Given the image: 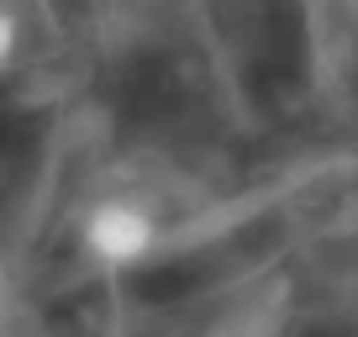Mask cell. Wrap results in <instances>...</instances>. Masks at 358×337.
<instances>
[{
	"label": "cell",
	"mask_w": 358,
	"mask_h": 337,
	"mask_svg": "<svg viewBox=\"0 0 358 337\" xmlns=\"http://www.w3.org/2000/svg\"><path fill=\"white\" fill-rule=\"evenodd\" d=\"M79 248L101 269H137L158 248V216L137 195H101L79 216Z\"/></svg>",
	"instance_id": "obj_1"
}]
</instances>
